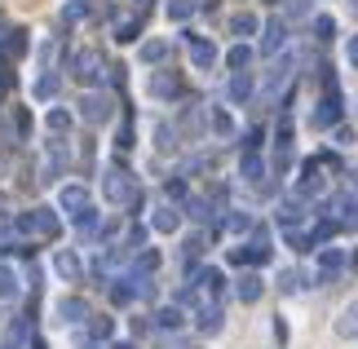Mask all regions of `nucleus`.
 Returning a JSON list of instances; mask_svg holds the SVG:
<instances>
[{"label": "nucleus", "mask_w": 358, "mask_h": 349, "mask_svg": "<svg viewBox=\"0 0 358 349\" xmlns=\"http://www.w3.org/2000/svg\"><path fill=\"white\" fill-rule=\"evenodd\" d=\"M106 199H111V204H137L133 177L129 173H111V177H106Z\"/></svg>", "instance_id": "1"}, {"label": "nucleus", "mask_w": 358, "mask_h": 349, "mask_svg": "<svg viewBox=\"0 0 358 349\" xmlns=\"http://www.w3.org/2000/svg\"><path fill=\"white\" fill-rule=\"evenodd\" d=\"M336 336H341V341H358V301L341 310V318H336Z\"/></svg>", "instance_id": "2"}, {"label": "nucleus", "mask_w": 358, "mask_h": 349, "mask_svg": "<svg viewBox=\"0 0 358 349\" xmlns=\"http://www.w3.org/2000/svg\"><path fill=\"white\" fill-rule=\"evenodd\" d=\"M80 106H85V120H89V124H102V120H111V102H106L102 93L85 97V102H80Z\"/></svg>", "instance_id": "3"}, {"label": "nucleus", "mask_w": 358, "mask_h": 349, "mask_svg": "<svg viewBox=\"0 0 358 349\" xmlns=\"http://www.w3.org/2000/svg\"><path fill=\"white\" fill-rule=\"evenodd\" d=\"M190 62H195L199 71H208V66L217 62V49L208 45V40H190Z\"/></svg>", "instance_id": "4"}, {"label": "nucleus", "mask_w": 358, "mask_h": 349, "mask_svg": "<svg viewBox=\"0 0 358 349\" xmlns=\"http://www.w3.org/2000/svg\"><path fill=\"white\" fill-rule=\"evenodd\" d=\"M195 327L203 332V336H217V332H222V310H217V305H203L199 318H195Z\"/></svg>", "instance_id": "5"}, {"label": "nucleus", "mask_w": 358, "mask_h": 349, "mask_svg": "<svg viewBox=\"0 0 358 349\" xmlns=\"http://www.w3.org/2000/svg\"><path fill=\"white\" fill-rule=\"evenodd\" d=\"M150 226H155L159 234H173L177 226H182V217H177V208H155V217H150Z\"/></svg>", "instance_id": "6"}, {"label": "nucleus", "mask_w": 358, "mask_h": 349, "mask_svg": "<svg viewBox=\"0 0 358 349\" xmlns=\"http://www.w3.org/2000/svg\"><path fill=\"white\" fill-rule=\"evenodd\" d=\"M76 66H80V71H76L80 80H98V66H102V58L89 49V53H80V58H76Z\"/></svg>", "instance_id": "7"}, {"label": "nucleus", "mask_w": 358, "mask_h": 349, "mask_svg": "<svg viewBox=\"0 0 358 349\" xmlns=\"http://www.w3.org/2000/svg\"><path fill=\"white\" fill-rule=\"evenodd\" d=\"M336 120H341V97L332 93V97L323 102V111L314 115V124H319V129H327V124H336Z\"/></svg>", "instance_id": "8"}, {"label": "nucleus", "mask_w": 358, "mask_h": 349, "mask_svg": "<svg viewBox=\"0 0 358 349\" xmlns=\"http://www.w3.org/2000/svg\"><path fill=\"white\" fill-rule=\"evenodd\" d=\"M239 301H243V305L261 301V278H257V274H243V278H239Z\"/></svg>", "instance_id": "9"}, {"label": "nucleus", "mask_w": 358, "mask_h": 349, "mask_svg": "<svg viewBox=\"0 0 358 349\" xmlns=\"http://www.w3.org/2000/svg\"><path fill=\"white\" fill-rule=\"evenodd\" d=\"M279 287H283V292H306V287H310V274H301V270H283V274H279Z\"/></svg>", "instance_id": "10"}, {"label": "nucleus", "mask_w": 358, "mask_h": 349, "mask_svg": "<svg viewBox=\"0 0 358 349\" xmlns=\"http://www.w3.org/2000/svg\"><path fill=\"white\" fill-rule=\"evenodd\" d=\"M53 270H58L62 278H76L80 274V257L76 252H58V257H53Z\"/></svg>", "instance_id": "11"}, {"label": "nucleus", "mask_w": 358, "mask_h": 349, "mask_svg": "<svg viewBox=\"0 0 358 349\" xmlns=\"http://www.w3.org/2000/svg\"><path fill=\"white\" fill-rule=\"evenodd\" d=\"M58 204L66 208V213H80V208H85V186H66L58 194Z\"/></svg>", "instance_id": "12"}, {"label": "nucleus", "mask_w": 358, "mask_h": 349, "mask_svg": "<svg viewBox=\"0 0 358 349\" xmlns=\"http://www.w3.org/2000/svg\"><path fill=\"white\" fill-rule=\"evenodd\" d=\"M58 314L66 318V323H80V318H89V314H85V301H76V297L58 301Z\"/></svg>", "instance_id": "13"}, {"label": "nucleus", "mask_w": 358, "mask_h": 349, "mask_svg": "<svg viewBox=\"0 0 358 349\" xmlns=\"http://www.w3.org/2000/svg\"><path fill=\"white\" fill-rule=\"evenodd\" d=\"M182 323H186V318H182V310H173V305H169V310H159V314H155V327H159V332H177Z\"/></svg>", "instance_id": "14"}, {"label": "nucleus", "mask_w": 358, "mask_h": 349, "mask_svg": "<svg viewBox=\"0 0 358 349\" xmlns=\"http://www.w3.org/2000/svg\"><path fill=\"white\" fill-rule=\"evenodd\" d=\"M9 297H18V274L9 265H0V301H9Z\"/></svg>", "instance_id": "15"}, {"label": "nucleus", "mask_w": 358, "mask_h": 349, "mask_svg": "<svg viewBox=\"0 0 358 349\" xmlns=\"http://www.w3.org/2000/svg\"><path fill=\"white\" fill-rule=\"evenodd\" d=\"M173 93H177L173 76H150V97H173Z\"/></svg>", "instance_id": "16"}, {"label": "nucleus", "mask_w": 358, "mask_h": 349, "mask_svg": "<svg viewBox=\"0 0 358 349\" xmlns=\"http://www.w3.org/2000/svg\"><path fill=\"white\" fill-rule=\"evenodd\" d=\"M341 265H345V257H341V248H332V252H323V261H319V270H323V278H332Z\"/></svg>", "instance_id": "17"}, {"label": "nucleus", "mask_w": 358, "mask_h": 349, "mask_svg": "<svg viewBox=\"0 0 358 349\" xmlns=\"http://www.w3.org/2000/svg\"><path fill=\"white\" fill-rule=\"evenodd\" d=\"M230 31H235V36H252L257 18H252V13H235V18H230Z\"/></svg>", "instance_id": "18"}, {"label": "nucleus", "mask_w": 358, "mask_h": 349, "mask_svg": "<svg viewBox=\"0 0 358 349\" xmlns=\"http://www.w3.org/2000/svg\"><path fill=\"white\" fill-rule=\"evenodd\" d=\"M279 45H283V22H270V27H266V40H261V49L274 53Z\"/></svg>", "instance_id": "19"}, {"label": "nucleus", "mask_w": 358, "mask_h": 349, "mask_svg": "<svg viewBox=\"0 0 358 349\" xmlns=\"http://www.w3.org/2000/svg\"><path fill=\"white\" fill-rule=\"evenodd\" d=\"M248 93H252V80H248V76L230 80V102H248Z\"/></svg>", "instance_id": "20"}, {"label": "nucleus", "mask_w": 358, "mask_h": 349, "mask_svg": "<svg viewBox=\"0 0 358 349\" xmlns=\"http://www.w3.org/2000/svg\"><path fill=\"white\" fill-rule=\"evenodd\" d=\"M261 173H266V164H261V155H257V150H248V155H243V177H261Z\"/></svg>", "instance_id": "21"}, {"label": "nucleus", "mask_w": 358, "mask_h": 349, "mask_svg": "<svg viewBox=\"0 0 358 349\" xmlns=\"http://www.w3.org/2000/svg\"><path fill=\"white\" fill-rule=\"evenodd\" d=\"M129 283H133V278H124V283L111 287V301H115V305H129V301L137 297V287H129Z\"/></svg>", "instance_id": "22"}, {"label": "nucleus", "mask_w": 358, "mask_h": 349, "mask_svg": "<svg viewBox=\"0 0 358 349\" xmlns=\"http://www.w3.org/2000/svg\"><path fill=\"white\" fill-rule=\"evenodd\" d=\"M142 58H146V62H159V58H169V45H164V40H150V45L142 49Z\"/></svg>", "instance_id": "23"}, {"label": "nucleus", "mask_w": 358, "mask_h": 349, "mask_svg": "<svg viewBox=\"0 0 358 349\" xmlns=\"http://www.w3.org/2000/svg\"><path fill=\"white\" fill-rule=\"evenodd\" d=\"M36 93L40 97H53V93H58V76H40L36 80Z\"/></svg>", "instance_id": "24"}, {"label": "nucleus", "mask_w": 358, "mask_h": 349, "mask_svg": "<svg viewBox=\"0 0 358 349\" xmlns=\"http://www.w3.org/2000/svg\"><path fill=\"white\" fill-rule=\"evenodd\" d=\"M150 270H159V252H142V257H137V274H150Z\"/></svg>", "instance_id": "25"}, {"label": "nucleus", "mask_w": 358, "mask_h": 349, "mask_svg": "<svg viewBox=\"0 0 358 349\" xmlns=\"http://www.w3.org/2000/svg\"><path fill=\"white\" fill-rule=\"evenodd\" d=\"M49 129H71V115H66V111H49Z\"/></svg>", "instance_id": "26"}, {"label": "nucleus", "mask_w": 358, "mask_h": 349, "mask_svg": "<svg viewBox=\"0 0 358 349\" xmlns=\"http://www.w3.org/2000/svg\"><path fill=\"white\" fill-rule=\"evenodd\" d=\"M190 9H195V0H173V5H169V13H173V18H186Z\"/></svg>", "instance_id": "27"}, {"label": "nucleus", "mask_w": 358, "mask_h": 349, "mask_svg": "<svg viewBox=\"0 0 358 349\" xmlns=\"http://www.w3.org/2000/svg\"><path fill=\"white\" fill-rule=\"evenodd\" d=\"M248 58H252V53H248L243 45H239V49H230V53H226V62H230V66H243Z\"/></svg>", "instance_id": "28"}, {"label": "nucleus", "mask_w": 358, "mask_h": 349, "mask_svg": "<svg viewBox=\"0 0 358 349\" xmlns=\"http://www.w3.org/2000/svg\"><path fill=\"white\" fill-rule=\"evenodd\" d=\"M93 336H98V341L111 336V323H106V318H93Z\"/></svg>", "instance_id": "29"}, {"label": "nucleus", "mask_w": 358, "mask_h": 349, "mask_svg": "<svg viewBox=\"0 0 358 349\" xmlns=\"http://www.w3.org/2000/svg\"><path fill=\"white\" fill-rule=\"evenodd\" d=\"M22 336H27V327H18V332H13V336L0 345V349H22Z\"/></svg>", "instance_id": "30"}, {"label": "nucleus", "mask_w": 358, "mask_h": 349, "mask_svg": "<svg viewBox=\"0 0 358 349\" xmlns=\"http://www.w3.org/2000/svg\"><path fill=\"white\" fill-rule=\"evenodd\" d=\"M120 40H137V18H133V22H124V27H120Z\"/></svg>", "instance_id": "31"}, {"label": "nucleus", "mask_w": 358, "mask_h": 349, "mask_svg": "<svg viewBox=\"0 0 358 349\" xmlns=\"http://www.w3.org/2000/svg\"><path fill=\"white\" fill-rule=\"evenodd\" d=\"M332 31H336V22H332V18H319V40H327Z\"/></svg>", "instance_id": "32"}, {"label": "nucleus", "mask_w": 358, "mask_h": 349, "mask_svg": "<svg viewBox=\"0 0 358 349\" xmlns=\"http://www.w3.org/2000/svg\"><path fill=\"white\" fill-rule=\"evenodd\" d=\"M350 62L358 66V36H354V45H350Z\"/></svg>", "instance_id": "33"}, {"label": "nucleus", "mask_w": 358, "mask_h": 349, "mask_svg": "<svg viewBox=\"0 0 358 349\" xmlns=\"http://www.w3.org/2000/svg\"><path fill=\"white\" fill-rule=\"evenodd\" d=\"M111 349H137V345H133V341H115Z\"/></svg>", "instance_id": "34"}, {"label": "nucleus", "mask_w": 358, "mask_h": 349, "mask_svg": "<svg viewBox=\"0 0 358 349\" xmlns=\"http://www.w3.org/2000/svg\"><path fill=\"white\" fill-rule=\"evenodd\" d=\"M0 169H5V164H0Z\"/></svg>", "instance_id": "35"}]
</instances>
